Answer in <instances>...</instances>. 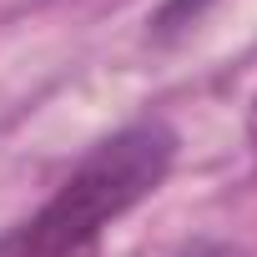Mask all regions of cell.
I'll use <instances>...</instances> for the list:
<instances>
[{
    "instance_id": "obj_1",
    "label": "cell",
    "mask_w": 257,
    "mask_h": 257,
    "mask_svg": "<svg viewBox=\"0 0 257 257\" xmlns=\"http://www.w3.org/2000/svg\"><path fill=\"white\" fill-rule=\"evenodd\" d=\"M177 147L162 116L126 121L61 177L31 217L0 232V257H101L106 232L167 182Z\"/></svg>"
},
{
    "instance_id": "obj_2",
    "label": "cell",
    "mask_w": 257,
    "mask_h": 257,
    "mask_svg": "<svg viewBox=\"0 0 257 257\" xmlns=\"http://www.w3.org/2000/svg\"><path fill=\"white\" fill-rule=\"evenodd\" d=\"M172 257H252V252H247V247H237V242H227V237H197V242L177 247Z\"/></svg>"
},
{
    "instance_id": "obj_3",
    "label": "cell",
    "mask_w": 257,
    "mask_h": 257,
    "mask_svg": "<svg viewBox=\"0 0 257 257\" xmlns=\"http://www.w3.org/2000/svg\"><path fill=\"white\" fill-rule=\"evenodd\" d=\"M247 142H252V152H257V96H252V106H247Z\"/></svg>"
}]
</instances>
